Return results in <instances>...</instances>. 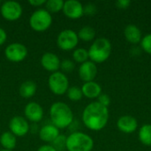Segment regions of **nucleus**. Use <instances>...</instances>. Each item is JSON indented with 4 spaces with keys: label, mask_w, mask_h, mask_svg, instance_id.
I'll use <instances>...</instances> for the list:
<instances>
[{
    "label": "nucleus",
    "mask_w": 151,
    "mask_h": 151,
    "mask_svg": "<svg viewBox=\"0 0 151 151\" xmlns=\"http://www.w3.org/2000/svg\"><path fill=\"white\" fill-rule=\"evenodd\" d=\"M109 119V110L98 102L88 104L82 112V121L92 131H100L105 127Z\"/></svg>",
    "instance_id": "f257e3e1"
},
{
    "label": "nucleus",
    "mask_w": 151,
    "mask_h": 151,
    "mask_svg": "<svg viewBox=\"0 0 151 151\" xmlns=\"http://www.w3.org/2000/svg\"><path fill=\"white\" fill-rule=\"evenodd\" d=\"M50 118L52 125L58 129H64L72 125L73 113L66 104L56 102L50 108Z\"/></svg>",
    "instance_id": "f03ea898"
},
{
    "label": "nucleus",
    "mask_w": 151,
    "mask_h": 151,
    "mask_svg": "<svg viewBox=\"0 0 151 151\" xmlns=\"http://www.w3.org/2000/svg\"><path fill=\"white\" fill-rule=\"evenodd\" d=\"M88 58L96 63H103L106 61L111 53V42L106 38H97L89 47Z\"/></svg>",
    "instance_id": "7ed1b4c3"
},
{
    "label": "nucleus",
    "mask_w": 151,
    "mask_h": 151,
    "mask_svg": "<svg viewBox=\"0 0 151 151\" xmlns=\"http://www.w3.org/2000/svg\"><path fill=\"white\" fill-rule=\"evenodd\" d=\"M93 147V139L82 132H73L66 137L65 149L67 151H91Z\"/></svg>",
    "instance_id": "20e7f679"
},
{
    "label": "nucleus",
    "mask_w": 151,
    "mask_h": 151,
    "mask_svg": "<svg viewBox=\"0 0 151 151\" xmlns=\"http://www.w3.org/2000/svg\"><path fill=\"white\" fill-rule=\"evenodd\" d=\"M52 24V16L46 9H38L35 11L29 19L31 28L36 32H44L50 28Z\"/></svg>",
    "instance_id": "39448f33"
},
{
    "label": "nucleus",
    "mask_w": 151,
    "mask_h": 151,
    "mask_svg": "<svg viewBox=\"0 0 151 151\" xmlns=\"http://www.w3.org/2000/svg\"><path fill=\"white\" fill-rule=\"evenodd\" d=\"M48 85L54 95L62 96L69 88V81L64 73L58 71L50 74L48 80Z\"/></svg>",
    "instance_id": "423d86ee"
},
{
    "label": "nucleus",
    "mask_w": 151,
    "mask_h": 151,
    "mask_svg": "<svg viewBox=\"0 0 151 151\" xmlns=\"http://www.w3.org/2000/svg\"><path fill=\"white\" fill-rule=\"evenodd\" d=\"M79 42V37L76 32L71 29L61 31L57 37V44L58 48L65 51H69L76 48Z\"/></svg>",
    "instance_id": "0eeeda50"
},
{
    "label": "nucleus",
    "mask_w": 151,
    "mask_h": 151,
    "mask_svg": "<svg viewBox=\"0 0 151 151\" xmlns=\"http://www.w3.org/2000/svg\"><path fill=\"white\" fill-rule=\"evenodd\" d=\"M0 12L4 19L15 21L21 17L23 9L21 4L17 1H5L1 4Z\"/></svg>",
    "instance_id": "6e6552de"
},
{
    "label": "nucleus",
    "mask_w": 151,
    "mask_h": 151,
    "mask_svg": "<svg viewBox=\"0 0 151 151\" xmlns=\"http://www.w3.org/2000/svg\"><path fill=\"white\" fill-rule=\"evenodd\" d=\"M28 54L27 48L19 42H13L9 44L4 50L5 58L13 63H19L23 61Z\"/></svg>",
    "instance_id": "1a4fd4ad"
},
{
    "label": "nucleus",
    "mask_w": 151,
    "mask_h": 151,
    "mask_svg": "<svg viewBox=\"0 0 151 151\" xmlns=\"http://www.w3.org/2000/svg\"><path fill=\"white\" fill-rule=\"evenodd\" d=\"M10 132L16 137H23L27 134L30 126L26 118L21 116H15L11 119L9 122Z\"/></svg>",
    "instance_id": "9d476101"
},
{
    "label": "nucleus",
    "mask_w": 151,
    "mask_h": 151,
    "mask_svg": "<svg viewBox=\"0 0 151 151\" xmlns=\"http://www.w3.org/2000/svg\"><path fill=\"white\" fill-rule=\"evenodd\" d=\"M62 11L67 18L72 19H80L84 15L83 5L81 2L77 0H67L64 2Z\"/></svg>",
    "instance_id": "9b49d317"
},
{
    "label": "nucleus",
    "mask_w": 151,
    "mask_h": 151,
    "mask_svg": "<svg viewBox=\"0 0 151 151\" xmlns=\"http://www.w3.org/2000/svg\"><path fill=\"white\" fill-rule=\"evenodd\" d=\"M24 114L27 120L34 123L40 122L43 118V109L38 103L30 102L26 105Z\"/></svg>",
    "instance_id": "f8f14e48"
},
{
    "label": "nucleus",
    "mask_w": 151,
    "mask_h": 151,
    "mask_svg": "<svg viewBox=\"0 0 151 151\" xmlns=\"http://www.w3.org/2000/svg\"><path fill=\"white\" fill-rule=\"evenodd\" d=\"M97 74V66L92 61H86L80 65L79 76L84 82L94 81Z\"/></svg>",
    "instance_id": "ddd939ff"
},
{
    "label": "nucleus",
    "mask_w": 151,
    "mask_h": 151,
    "mask_svg": "<svg viewBox=\"0 0 151 151\" xmlns=\"http://www.w3.org/2000/svg\"><path fill=\"white\" fill-rule=\"evenodd\" d=\"M60 59L58 55L52 52H46L42 56L41 65L48 72L56 73L60 69Z\"/></svg>",
    "instance_id": "4468645a"
},
{
    "label": "nucleus",
    "mask_w": 151,
    "mask_h": 151,
    "mask_svg": "<svg viewBox=\"0 0 151 151\" xmlns=\"http://www.w3.org/2000/svg\"><path fill=\"white\" fill-rule=\"evenodd\" d=\"M117 127L121 132L125 134H131L137 129L138 123L136 119L132 116H122L119 119Z\"/></svg>",
    "instance_id": "2eb2a0df"
},
{
    "label": "nucleus",
    "mask_w": 151,
    "mask_h": 151,
    "mask_svg": "<svg viewBox=\"0 0 151 151\" xmlns=\"http://www.w3.org/2000/svg\"><path fill=\"white\" fill-rule=\"evenodd\" d=\"M59 134H60L59 129L57 128L52 124H48L43 126L39 131L40 139L42 142L48 143H52Z\"/></svg>",
    "instance_id": "dca6fc26"
},
{
    "label": "nucleus",
    "mask_w": 151,
    "mask_h": 151,
    "mask_svg": "<svg viewBox=\"0 0 151 151\" xmlns=\"http://www.w3.org/2000/svg\"><path fill=\"white\" fill-rule=\"evenodd\" d=\"M81 91L84 96L89 99H94V98H97L101 95L102 88L97 82L89 81V82H85L83 84L81 88Z\"/></svg>",
    "instance_id": "f3484780"
},
{
    "label": "nucleus",
    "mask_w": 151,
    "mask_h": 151,
    "mask_svg": "<svg viewBox=\"0 0 151 151\" xmlns=\"http://www.w3.org/2000/svg\"><path fill=\"white\" fill-rule=\"evenodd\" d=\"M125 37L127 42L133 44H137L142 41V32L135 25H128L124 31Z\"/></svg>",
    "instance_id": "a211bd4d"
},
{
    "label": "nucleus",
    "mask_w": 151,
    "mask_h": 151,
    "mask_svg": "<svg viewBox=\"0 0 151 151\" xmlns=\"http://www.w3.org/2000/svg\"><path fill=\"white\" fill-rule=\"evenodd\" d=\"M0 144L6 150H13L17 144V139L10 131L4 132L0 136Z\"/></svg>",
    "instance_id": "6ab92c4d"
},
{
    "label": "nucleus",
    "mask_w": 151,
    "mask_h": 151,
    "mask_svg": "<svg viewBox=\"0 0 151 151\" xmlns=\"http://www.w3.org/2000/svg\"><path fill=\"white\" fill-rule=\"evenodd\" d=\"M37 90L36 83L33 81H24L19 88V95L24 98H30L35 96Z\"/></svg>",
    "instance_id": "aec40b11"
},
{
    "label": "nucleus",
    "mask_w": 151,
    "mask_h": 151,
    "mask_svg": "<svg viewBox=\"0 0 151 151\" xmlns=\"http://www.w3.org/2000/svg\"><path fill=\"white\" fill-rule=\"evenodd\" d=\"M139 139L142 144L151 146V125H143L139 130Z\"/></svg>",
    "instance_id": "412c9836"
},
{
    "label": "nucleus",
    "mask_w": 151,
    "mask_h": 151,
    "mask_svg": "<svg viewBox=\"0 0 151 151\" xmlns=\"http://www.w3.org/2000/svg\"><path fill=\"white\" fill-rule=\"evenodd\" d=\"M77 35H78L79 39H81L84 42H91L96 37V31L92 27L85 26L80 29V31Z\"/></svg>",
    "instance_id": "4be33fe9"
},
{
    "label": "nucleus",
    "mask_w": 151,
    "mask_h": 151,
    "mask_svg": "<svg viewBox=\"0 0 151 151\" xmlns=\"http://www.w3.org/2000/svg\"><path fill=\"white\" fill-rule=\"evenodd\" d=\"M64 1L63 0H48L45 3L46 10L50 13L58 12L63 10Z\"/></svg>",
    "instance_id": "5701e85b"
},
{
    "label": "nucleus",
    "mask_w": 151,
    "mask_h": 151,
    "mask_svg": "<svg viewBox=\"0 0 151 151\" xmlns=\"http://www.w3.org/2000/svg\"><path fill=\"white\" fill-rule=\"evenodd\" d=\"M73 60L76 63H80L81 65L84 62L88 61V51L84 48L75 49L73 53Z\"/></svg>",
    "instance_id": "b1692460"
},
{
    "label": "nucleus",
    "mask_w": 151,
    "mask_h": 151,
    "mask_svg": "<svg viewBox=\"0 0 151 151\" xmlns=\"http://www.w3.org/2000/svg\"><path fill=\"white\" fill-rule=\"evenodd\" d=\"M66 94H67V97L71 101H73V102H77V101L81 100V98L83 96L81 88H80L78 87H71V88H69Z\"/></svg>",
    "instance_id": "393cba45"
},
{
    "label": "nucleus",
    "mask_w": 151,
    "mask_h": 151,
    "mask_svg": "<svg viewBox=\"0 0 151 151\" xmlns=\"http://www.w3.org/2000/svg\"><path fill=\"white\" fill-rule=\"evenodd\" d=\"M65 143H66V137L65 135L59 134L57 139L50 144L57 151H63L65 149Z\"/></svg>",
    "instance_id": "a878e982"
},
{
    "label": "nucleus",
    "mask_w": 151,
    "mask_h": 151,
    "mask_svg": "<svg viewBox=\"0 0 151 151\" xmlns=\"http://www.w3.org/2000/svg\"><path fill=\"white\" fill-rule=\"evenodd\" d=\"M75 65L70 59H64L60 62V69L63 71L62 73H71L74 70Z\"/></svg>",
    "instance_id": "bb28decb"
},
{
    "label": "nucleus",
    "mask_w": 151,
    "mask_h": 151,
    "mask_svg": "<svg viewBox=\"0 0 151 151\" xmlns=\"http://www.w3.org/2000/svg\"><path fill=\"white\" fill-rule=\"evenodd\" d=\"M141 46L145 52L151 55V34H149L145 35L143 38H142Z\"/></svg>",
    "instance_id": "cd10ccee"
},
{
    "label": "nucleus",
    "mask_w": 151,
    "mask_h": 151,
    "mask_svg": "<svg viewBox=\"0 0 151 151\" xmlns=\"http://www.w3.org/2000/svg\"><path fill=\"white\" fill-rule=\"evenodd\" d=\"M83 12L84 14L88 15V16H92L96 12V6L94 4H87L85 6H83Z\"/></svg>",
    "instance_id": "c85d7f7f"
},
{
    "label": "nucleus",
    "mask_w": 151,
    "mask_h": 151,
    "mask_svg": "<svg viewBox=\"0 0 151 151\" xmlns=\"http://www.w3.org/2000/svg\"><path fill=\"white\" fill-rule=\"evenodd\" d=\"M98 103L99 104H101L102 105H104V106H105V107H107L108 108V106L110 105V104H111V98H110V96H108V95H105V94H101L98 97Z\"/></svg>",
    "instance_id": "c756f323"
},
{
    "label": "nucleus",
    "mask_w": 151,
    "mask_h": 151,
    "mask_svg": "<svg viewBox=\"0 0 151 151\" xmlns=\"http://www.w3.org/2000/svg\"><path fill=\"white\" fill-rule=\"evenodd\" d=\"M115 4L119 9H127L131 4V1H129V0H119L115 3Z\"/></svg>",
    "instance_id": "7c9ffc66"
},
{
    "label": "nucleus",
    "mask_w": 151,
    "mask_h": 151,
    "mask_svg": "<svg viewBox=\"0 0 151 151\" xmlns=\"http://www.w3.org/2000/svg\"><path fill=\"white\" fill-rule=\"evenodd\" d=\"M7 39V34L5 32V30L2 27H0V46L3 45Z\"/></svg>",
    "instance_id": "2f4dec72"
},
{
    "label": "nucleus",
    "mask_w": 151,
    "mask_h": 151,
    "mask_svg": "<svg viewBox=\"0 0 151 151\" xmlns=\"http://www.w3.org/2000/svg\"><path fill=\"white\" fill-rule=\"evenodd\" d=\"M45 3H46L45 0H29L28 1V4L34 7H39L42 4H45Z\"/></svg>",
    "instance_id": "473e14b6"
},
{
    "label": "nucleus",
    "mask_w": 151,
    "mask_h": 151,
    "mask_svg": "<svg viewBox=\"0 0 151 151\" xmlns=\"http://www.w3.org/2000/svg\"><path fill=\"white\" fill-rule=\"evenodd\" d=\"M37 151H57L50 144H44L39 147Z\"/></svg>",
    "instance_id": "72a5a7b5"
},
{
    "label": "nucleus",
    "mask_w": 151,
    "mask_h": 151,
    "mask_svg": "<svg viewBox=\"0 0 151 151\" xmlns=\"http://www.w3.org/2000/svg\"><path fill=\"white\" fill-rule=\"evenodd\" d=\"M0 151H12V150H1Z\"/></svg>",
    "instance_id": "f704fd0d"
},
{
    "label": "nucleus",
    "mask_w": 151,
    "mask_h": 151,
    "mask_svg": "<svg viewBox=\"0 0 151 151\" xmlns=\"http://www.w3.org/2000/svg\"><path fill=\"white\" fill-rule=\"evenodd\" d=\"M1 4H1V2H0V7H1Z\"/></svg>",
    "instance_id": "c9c22d12"
}]
</instances>
